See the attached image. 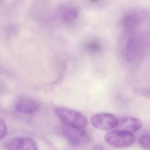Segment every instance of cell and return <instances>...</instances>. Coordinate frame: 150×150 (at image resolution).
Returning <instances> with one entry per match:
<instances>
[{
    "label": "cell",
    "instance_id": "cell-1",
    "mask_svg": "<svg viewBox=\"0 0 150 150\" xmlns=\"http://www.w3.org/2000/svg\"><path fill=\"white\" fill-rule=\"evenodd\" d=\"M127 37L123 48L125 60L131 64L140 62L145 55L147 43L144 38L138 34H132Z\"/></svg>",
    "mask_w": 150,
    "mask_h": 150
},
{
    "label": "cell",
    "instance_id": "cell-2",
    "mask_svg": "<svg viewBox=\"0 0 150 150\" xmlns=\"http://www.w3.org/2000/svg\"><path fill=\"white\" fill-rule=\"evenodd\" d=\"M54 112L64 125L68 127L85 129L88 125L86 118L79 112L61 107H55Z\"/></svg>",
    "mask_w": 150,
    "mask_h": 150
},
{
    "label": "cell",
    "instance_id": "cell-3",
    "mask_svg": "<svg viewBox=\"0 0 150 150\" xmlns=\"http://www.w3.org/2000/svg\"><path fill=\"white\" fill-rule=\"evenodd\" d=\"M105 139L108 144L116 148L129 147L135 141V137L133 133L117 129L107 133Z\"/></svg>",
    "mask_w": 150,
    "mask_h": 150
},
{
    "label": "cell",
    "instance_id": "cell-4",
    "mask_svg": "<svg viewBox=\"0 0 150 150\" xmlns=\"http://www.w3.org/2000/svg\"><path fill=\"white\" fill-rule=\"evenodd\" d=\"M62 129L65 139L73 146L83 145L90 140L89 134L84 129L70 127L64 125Z\"/></svg>",
    "mask_w": 150,
    "mask_h": 150
},
{
    "label": "cell",
    "instance_id": "cell-5",
    "mask_svg": "<svg viewBox=\"0 0 150 150\" xmlns=\"http://www.w3.org/2000/svg\"><path fill=\"white\" fill-rule=\"evenodd\" d=\"M118 120L116 116L111 114L100 113L92 117L91 122L95 128L103 131L110 130L116 128Z\"/></svg>",
    "mask_w": 150,
    "mask_h": 150
},
{
    "label": "cell",
    "instance_id": "cell-6",
    "mask_svg": "<svg viewBox=\"0 0 150 150\" xmlns=\"http://www.w3.org/2000/svg\"><path fill=\"white\" fill-rule=\"evenodd\" d=\"M8 150H38V146L33 139L27 137L14 138L7 143Z\"/></svg>",
    "mask_w": 150,
    "mask_h": 150
},
{
    "label": "cell",
    "instance_id": "cell-7",
    "mask_svg": "<svg viewBox=\"0 0 150 150\" xmlns=\"http://www.w3.org/2000/svg\"><path fill=\"white\" fill-rule=\"evenodd\" d=\"M79 15V11L77 7L71 5L62 6L58 11V16L62 23L66 25H71L77 20Z\"/></svg>",
    "mask_w": 150,
    "mask_h": 150
},
{
    "label": "cell",
    "instance_id": "cell-8",
    "mask_svg": "<svg viewBox=\"0 0 150 150\" xmlns=\"http://www.w3.org/2000/svg\"><path fill=\"white\" fill-rule=\"evenodd\" d=\"M142 126V122L138 118L123 117L118 120V125L116 128L132 133L141 129Z\"/></svg>",
    "mask_w": 150,
    "mask_h": 150
},
{
    "label": "cell",
    "instance_id": "cell-9",
    "mask_svg": "<svg viewBox=\"0 0 150 150\" xmlns=\"http://www.w3.org/2000/svg\"><path fill=\"white\" fill-rule=\"evenodd\" d=\"M40 107V106L37 101L30 99H23L19 100L16 105L17 112L26 115L36 113Z\"/></svg>",
    "mask_w": 150,
    "mask_h": 150
},
{
    "label": "cell",
    "instance_id": "cell-10",
    "mask_svg": "<svg viewBox=\"0 0 150 150\" xmlns=\"http://www.w3.org/2000/svg\"><path fill=\"white\" fill-rule=\"evenodd\" d=\"M140 23L139 17L134 13L126 14L122 19L123 27L129 32H133L138 27Z\"/></svg>",
    "mask_w": 150,
    "mask_h": 150
},
{
    "label": "cell",
    "instance_id": "cell-11",
    "mask_svg": "<svg viewBox=\"0 0 150 150\" xmlns=\"http://www.w3.org/2000/svg\"><path fill=\"white\" fill-rule=\"evenodd\" d=\"M83 48L87 53L92 55L99 54L103 51L102 44L95 39H91L85 42Z\"/></svg>",
    "mask_w": 150,
    "mask_h": 150
},
{
    "label": "cell",
    "instance_id": "cell-12",
    "mask_svg": "<svg viewBox=\"0 0 150 150\" xmlns=\"http://www.w3.org/2000/svg\"><path fill=\"white\" fill-rule=\"evenodd\" d=\"M139 143L141 147L144 149L150 150V134L141 136L139 139Z\"/></svg>",
    "mask_w": 150,
    "mask_h": 150
},
{
    "label": "cell",
    "instance_id": "cell-13",
    "mask_svg": "<svg viewBox=\"0 0 150 150\" xmlns=\"http://www.w3.org/2000/svg\"><path fill=\"white\" fill-rule=\"evenodd\" d=\"M7 132L6 124L2 120L0 119V140L5 137Z\"/></svg>",
    "mask_w": 150,
    "mask_h": 150
},
{
    "label": "cell",
    "instance_id": "cell-14",
    "mask_svg": "<svg viewBox=\"0 0 150 150\" xmlns=\"http://www.w3.org/2000/svg\"><path fill=\"white\" fill-rule=\"evenodd\" d=\"M144 94L148 97H150V90L144 92Z\"/></svg>",
    "mask_w": 150,
    "mask_h": 150
},
{
    "label": "cell",
    "instance_id": "cell-15",
    "mask_svg": "<svg viewBox=\"0 0 150 150\" xmlns=\"http://www.w3.org/2000/svg\"><path fill=\"white\" fill-rule=\"evenodd\" d=\"M93 150H102L101 147L98 146V147H96Z\"/></svg>",
    "mask_w": 150,
    "mask_h": 150
}]
</instances>
